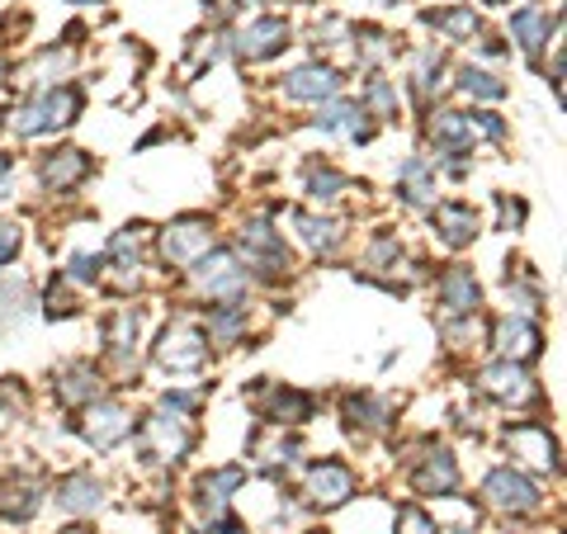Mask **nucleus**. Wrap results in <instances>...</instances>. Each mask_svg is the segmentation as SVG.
<instances>
[{
	"label": "nucleus",
	"mask_w": 567,
	"mask_h": 534,
	"mask_svg": "<svg viewBox=\"0 0 567 534\" xmlns=\"http://www.w3.org/2000/svg\"><path fill=\"white\" fill-rule=\"evenodd\" d=\"M76 109H81V90L76 86H62L53 90V96H43L34 104H24V109H14V119H10V129L14 133H47V129H67V123L76 119Z\"/></svg>",
	"instance_id": "1"
},
{
	"label": "nucleus",
	"mask_w": 567,
	"mask_h": 534,
	"mask_svg": "<svg viewBox=\"0 0 567 534\" xmlns=\"http://www.w3.org/2000/svg\"><path fill=\"white\" fill-rule=\"evenodd\" d=\"M194 285L209 293V298H236L246 289V270L236 265L232 251H213V256H199L194 260Z\"/></svg>",
	"instance_id": "2"
},
{
	"label": "nucleus",
	"mask_w": 567,
	"mask_h": 534,
	"mask_svg": "<svg viewBox=\"0 0 567 534\" xmlns=\"http://www.w3.org/2000/svg\"><path fill=\"white\" fill-rule=\"evenodd\" d=\"M209 246H213V232L203 218H185V223L176 227H166V237H162V256L170 265H194L199 256H209Z\"/></svg>",
	"instance_id": "3"
},
{
	"label": "nucleus",
	"mask_w": 567,
	"mask_h": 534,
	"mask_svg": "<svg viewBox=\"0 0 567 534\" xmlns=\"http://www.w3.org/2000/svg\"><path fill=\"white\" fill-rule=\"evenodd\" d=\"M189 440H194V431H189V421L185 416H176L166 407V412H156L152 421H147V454L152 459H170L176 464L180 454L189 449Z\"/></svg>",
	"instance_id": "4"
},
{
	"label": "nucleus",
	"mask_w": 567,
	"mask_h": 534,
	"mask_svg": "<svg viewBox=\"0 0 567 534\" xmlns=\"http://www.w3.org/2000/svg\"><path fill=\"white\" fill-rule=\"evenodd\" d=\"M482 492L492 497V507H501V511H534L540 507V487H534L525 474H515V468H497Z\"/></svg>",
	"instance_id": "5"
},
{
	"label": "nucleus",
	"mask_w": 567,
	"mask_h": 534,
	"mask_svg": "<svg viewBox=\"0 0 567 534\" xmlns=\"http://www.w3.org/2000/svg\"><path fill=\"white\" fill-rule=\"evenodd\" d=\"M203 355H209V345H203V336L185 322L170 326V332L162 336V345H156V359H162L166 369H199Z\"/></svg>",
	"instance_id": "6"
},
{
	"label": "nucleus",
	"mask_w": 567,
	"mask_h": 534,
	"mask_svg": "<svg viewBox=\"0 0 567 534\" xmlns=\"http://www.w3.org/2000/svg\"><path fill=\"white\" fill-rule=\"evenodd\" d=\"M129 431H133V416L123 412L119 402H100V407H90V416H86V440H90L94 449H114Z\"/></svg>",
	"instance_id": "7"
},
{
	"label": "nucleus",
	"mask_w": 567,
	"mask_h": 534,
	"mask_svg": "<svg viewBox=\"0 0 567 534\" xmlns=\"http://www.w3.org/2000/svg\"><path fill=\"white\" fill-rule=\"evenodd\" d=\"M497 345H501V355L511 359V365H525V359L540 355V326L525 322V318H501L497 322Z\"/></svg>",
	"instance_id": "8"
},
{
	"label": "nucleus",
	"mask_w": 567,
	"mask_h": 534,
	"mask_svg": "<svg viewBox=\"0 0 567 534\" xmlns=\"http://www.w3.org/2000/svg\"><path fill=\"white\" fill-rule=\"evenodd\" d=\"M284 43H289V29H284V20H256V24H246L242 34H236V53L251 57V62H260V57L279 53Z\"/></svg>",
	"instance_id": "9"
},
{
	"label": "nucleus",
	"mask_w": 567,
	"mask_h": 534,
	"mask_svg": "<svg viewBox=\"0 0 567 534\" xmlns=\"http://www.w3.org/2000/svg\"><path fill=\"white\" fill-rule=\"evenodd\" d=\"M351 468H341V464H318L312 468V478H308V497L318 501V507H341L345 497H351Z\"/></svg>",
	"instance_id": "10"
},
{
	"label": "nucleus",
	"mask_w": 567,
	"mask_h": 534,
	"mask_svg": "<svg viewBox=\"0 0 567 534\" xmlns=\"http://www.w3.org/2000/svg\"><path fill=\"white\" fill-rule=\"evenodd\" d=\"M507 440L520 449V459H530L534 468H558V445L544 426H511Z\"/></svg>",
	"instance_id": "11"
},
{
	"label": "nucleus",
	"mask_w": 567,
	"mask_h": 534,
	"mask_svg": "<svg viewBox=\"0 0 567 534\" xmlns=\"http://www.w3.org/2000/svg\"><path fill=\"white\" fill-rule=\"evenodd\" d=\"M482 388L492 392V398H501V402H530L534 398V388H530V374L520 369V365H492L482 374Z\"/></svg>",
	"instance_id": "12"
},
{
	"label": "nucleus",
	"mask_w": 567,
	"mask_h": 534,
	"mask_svg": "<svg viewBox=\"0 0 567 534\" xmlns=\"http://www.w3.org/2000/svg\"><path fill=\"white\" fill-rule=\"evenodd\" d=\"M284 90H289L293 100H331L341 90V76L331 67H298L289 81H284Z\"/></svg>",
	"instance_id": "13"
},
{
	"label": "nucleus",
	"mask_w": 567,
	"mask_h": 534,
	"mask_svg": "<svg viewBox=\"0 0 567 534\" xmlns=\"http://www.w3.org/2000/svg\"><path fill=\"white\" fill-rule=\"evenodd\" d=\"M242 251H246V260H256L265 275L284 270V242H279L265 223H251V227L242 232Z\"/></svg>",
	"instance_id": "14"
},
{
	"label": "nucleus",
	"mask_w": 567,
	"mask_h": 534,
	"mask_svg": "<svg viewBox=\"0 0 567 534\" xmlns=\"http://www.w3.org/2000/svg\"><path fill=\"white\" fill-rule=\"evenodd\" d=\"M440 298H445L449 318H464V312L478 308V279H472V270H464V265L445 270V279H440Z\"/></svg>",
	"instance_id": "15"
},
{
	"label": "nucleus",
	"mask_w": 567,
	"mask_h": 534,
	"mask_svg": "<svg viewBox=\"0 0 567 534\" xmlns=\"http://www.w3.org/2000/svg\"><path fill=\"white\" fill-rule=\"evenodd\" d=\"M100 501H104V487L94 482L90 474H71V478L57 482V507H67V511H76V515L100 511Z\"/></svg>",
	"instance_id": "16"
},
{
	"label": "nucleus",
	"mask_w": 567,
	"mask_h": 534,
	"mask_svg": "<svg viewBox=\"0 0 567 534\" xmlns=\"http://www.w3.org/2000/svg\"><path fill=\"white\" fill-rule=\"evenodd\" d=\"M435 227L445 232L449 246H468L472 237H478V218H472V209H464V203H445V209H435Z\"/></svg>",
	"instance_id": "17"
},
{
	"label": "nucleus",
	"mask_w": 567,
	"mask_h": 534,
	"mask_svg": "<svg viewBox=\"0 0 567 534\" xmlns=\"http://www.w3.org/2000/svg\"><path fill=\"white\" fill-rule=\"evenodd\" d=\"M242 482V468H218V474H209L199 482V501L209 515H223L227 511V492Z\"/></svg>",
	"instance_id": "18"
},
{
	"label": "nucleus",
	"mask_w": 567,
	"mask_h": 534,
	"mask_svg": "<svg viewBox=\"0 0 567 534\" xmlns=\"http://www.w3.org/2000/svg\"><path fill=\"white\" fill-rule=\"evenodd\" d=\"M431 137H435V147H445V152H464L472 143V119H464V114H435L431 119Z\"/></svg>",
	"instance_id": "19"
},
{
	"label": "nucleus",
	"mask_w": 567,
	"mask_h": 534,
	"mask_svg": "<svg viewBox=\"0 0 567 534\" xmlns=\"http://www.w3.org/2000/svg\"><path fill=\"white\" fill-rule=\"evenodd\" d=\"M365 109L359 104H351V100H336V104H326V109H318V129H326V133H351V137H359L365 133Z\"/></svg>",
	"instance_id": "20"
},
{
	"label": "nucleus",
	"mask_w": 567,
	"mask_h": 534,
	"mask_svg": "<svg viewBox=\"0 0 567 534\" xmlns=\"http://www.w3.org/2000/svg\"><path fill=\"white\" fill-rule=\"evenodd\" d=\"M454 482H459V474H454V459H449L445 449H440V454H431V459H425V468L416 474V487H421L425 497H440V492H449Z\"/></svg>",
	"instance_id": "21"
},
{
	"label": "nucleus",
	"mask_w": 567,
	"mask_h": 534,
	"mask_svg": "<svg viewBox=\"0 0 567 534\" xmlns=\"http://www.w3.org/2000/svg\"><path fill=\"white\" fill-rule=\"evenodd\" d=\"M90 170L86 162V152H57V156H47V166H43V180L47 185H57V190H67V185H76Z\"/></svg>",
	"instance_id": "22"
},
{
	"label": "nucleus",
	"mask_w": 567,
	"mask_h": 534,
	"mask_svg": "<svg viewBox=\"0 0 567 534\" xmlns=\"http://www.w3.org/2000/svg\"><path fill=\"white\" fill-rule=\"evenodd\" d=\"M293 227L303 232V242L312 251H331V246L341 242V227L331 223V218H318V213H293Z\"/></svg>",
	"instance_id": "23"
},
{
	"label": "nucleus",
	"mask_w": 567,
	"mask_h": 534,
	"mask_svg": "<svg viewBox=\"0 0 567 534\" xmlns=\"http://www.w3.org/2000/svg\"><path fill=\"white\" fill-rule=\"evenodd\" d=\"M94 392H100V379H94L90 365H76V369L62 374V388H57L62 402H90Z\"/></svg>",
	"instance_id": "24"
},
{
	"label": "nucleus",
	"mask_w": 567,
	"mask_h": 534,
	"mask_svg": "<svg viewBox=\"0 0 567 534\" xmlns=\"http://www.w3.org/2000/svg\"><path fill=\"white\" fill-rule=\"evenodd\" d=\"M0 497H5V501H0V515H10V521H14V515H20V521H29V515L38 511V497H34V487H29V482L0 487Z\"/></svg>",
	"instance_id": "25"
},
{
	"label": "nucleus",
	"mask_w": 567,
	"mask_h": 534,
	"mask_svg": "<svg viewBox=\"0 0 567 534\" xmlns=\"http://www.w3.org/2000/svg\"><path fill=\"white\" fill-rule=\"evenodd\" d=\"M544 10H520L515 20H511V29H515V38H520V48H525L530 57L540 53V43H544Z\"/></svg>",
	"instance_id": "26"
},
{
	"label": "nucleus",
	"mask_w": 567,
	"mask_h": 534,
	"mask_svg": "<svg viewBox=\"0 0 567 534\" xmlns=\"http://www.w3.org/2000/svg\"><path fill=\"white\" fill-rule=\"evenodd\" d=\"M270 412H275V421H284V426H298V421H308L312 402L303 398V392H279V388H275V402H270Z\"/></svg>",
	"instance_id": "27"
},
{
	"label": "nucleus",
	"mask_w": 567,
	"mask_h": 534,
	"mask_svg": "<svg viewBox=\"0 0 567 534\" xmlns=\"http://www.w3.org/2000/svg\"><path fill=\"white\" fill-rule=\"evenodd\" d=\"M459 90H464V96H478V100H501V96H507V86H501L497 76L472 71V67L459 71Z\"/></svg>",
	"instance_id": "28"
},
{
	"label": "nucleus",
	"mask_w": 567,
	"mask_h": 534,
	"mask_svg": "<svg viewBox=\"0 0 567 534\" xmlns=\"http://www.w3.org/2000/svg\"><path fill=\"white\" fill-rule=\"evenodd\" d=\"M425 176H431V166H425L421 156H412V162L402 166V185H407V199L412 203H431V185H425Z\"/></svg>",
	"instance_id": "29"
},
{
	"label": "nucleus",
	"mask_w": 567,
	"mask_h": 534,
	"mask_svg": "<svg viewBox=\"0 0 567 534\" xmlns=\"http://www.w3.org/2000/svg\"><path fill=\"white\" fill-rule=\"evenodd\" d=\"M242 326H246V312L242 308H218L213 318H209V336L213 341H232Z\"/></svg>",
	"instance_id": "30"
},
{
	"label": "nucleus",
	"mask_w": 567,
	"mask_h": 534,
	"mask_svg": "<svg viewBox=\"0 0 567 534\" xmlns=\"http://www.w3.org/2000/svg\"><path fill=\"white\" fill-rule=\"evenodd\" d=\"M133 336H137V318L133 312H114V322H109V345H114V355H129Z\"/></svg>",
	"instance_id": "31"
},
{
	"label": "nucleus",
	"mask_w": 567,
	"mask_h": 534,
	"mask_svg": "<svg viewBox=\"0 0 567 534\" xmlns=\"http://www.w3.org/2000/svg\"><path fill=\"white\" fill-rule=\"evenodd\" d=\"M431 24H440V29H449V34H472L478 29V14L472 10H459V14H425Z\"/></svg>",
	"instance_id": "32"
},
{
	"label": "nucleus",
	"mask_w": 567,
	"mask_h": 534,
	"mask_svg": "<svg viewBox=\"0 0 567 534\" xmlns=\"http://www.w3.org/2000/svg\"><path fill=\"white\" fill-rule=\"evenodd\" d=\"M336 190H345V180L336 176V170H331V166L312 170V194H318V199H336Z\"/></svg>",
	"instance_id": "33"
},
{
	"label": "nucleus",
	"mask_w": 567,
	"mask_h": 534,
	"mask_svg": "<svg viewBox=\"0 0 567 534\" xmlns=\"http://www.w3.org/2000/svg\"><path fill=\"white\" fill-rule=\"evenodd\" d=\"M20 256V227H10V223H0V265Z\"/></svg>",
	"instance_id": "34"
},
{
	"label": "nucleus",
	"mask_w": 567,
	"mask_h": 534,
	"mask_svg": "<svg viewBox=\"0 0 567 534\" xmlns=\"http://www.w3.org/2000/svg\"><path fill=\"white\" fill-rule=\"evenodd\" d=\"M94 275H100V260H94V256H76L71 260V279H81V285H86V279H94Z\"/></svg>",
	"instance_id": "35"
},
{
	"label": "nucleus",
	"mask_w": 567,
	"mask_h": 534,
	"mask_svg": "<svg viewBox=\"0 0 567 534\" xmlns=\"http://www.w3.org/2000/svg\"><path fill=\"white\" fill-rule=\"evenodd\" d=\"M402 534H435V530L421 511H402Z\"/></svg>",
	"instance_id": "36"
},
{
	"label": "nucleus",
	"mask_w": 567,
	"mask_h": 534,
	"mask_svg": "<svg viewBox=\"0 0 567 534\" xmlns=\"http://www.w3.org/2000/svg\"><path fill=\"white\" fill-rule=\"evenodd\" d=\"M0 199H5V162H0Z\"/></svg>",
	"instance_id": "37"
},
{
	"label": "nucleus",
	"mask_w": 567,
	"mask_h": 534,
	"mask_svg": "<svg viewBox=\"0 0 567 534\" xmlns=\"http://www.w3.org/2000/svg\"><path fill=\"white\" fill-rule=\"evenodd\" d=\"M454 534H472V530H454Z\"/></svg>",
	"instance_id": "38"
},
{
	"label": "nucleus",
	"mask_w": 567,
	"mask_h": 534,
	"mask_svg": "<svg viewBox=\"0 0 567 534\" xmlns=\"http://www.w3.org/2000/svg\"><path fill=\"white\" fill-rule=\"evenodd\" d=\"M487 5H501V0H487Z\"/></svg>",
	"instance_id": "39"
}]
</instances>
